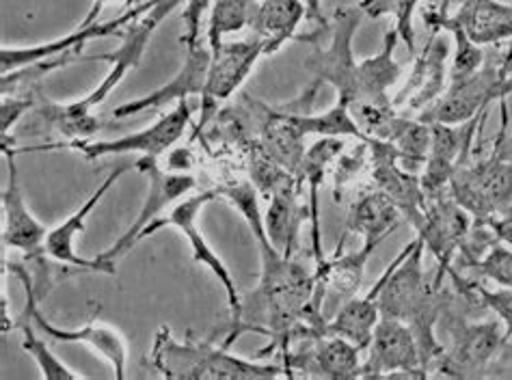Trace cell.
I'll list each match as a JSON object with an SVG mask.
<instances>
[{"label":"cell","instance_id":"obj_22","mask_svg":"<svg viewBox=\"0 0 512 380\" xmlns=\"http://www.w3.org/2000/svg\"><path fill=\"white\" fill-rule=\"evenodd\" d=\"M305 219L307 206L301 203V180L290 175L268 195V210L264 212L266 236L281 255H294Z\"/></svg>","mask_w":512,"mask_h":380},{"label":"cell","instance_id":"obj_21","mask_svg":"<svg viewBox=\"0 0 512 380\" xmlns=\"http://www.w3.org/2000/svg\"><path fill=\"white\" fill-rule=\"evenodd\" d=\"M450 57V48L439 37V31H430L428 42L417 54L413 63V72L394 102L396 111H417L422 113L426 106L439 100L443 93V78H446V61Z\"/></svg>","mask_w":512,"mask_h":380},{"label":"cell","instance_id":"obj_33","mask_svg":"<svg viewBox=\"0 0 512 380\" xmlns=\"http://www.w3.org/2000/svg\"><path fill=\"white\" fill-rule=\"evenodd\" d=\"M430 141H433V132H430L428 124L420 119H407L402 115L396 117L392 132L387 137V143L394 145L402 165L411 171L422 167L426 162Z\"/></svg>","mask_w":512,"mask_h":380},{"label":"cell","instance_id":"obj_10","mask_svg":"<svg viewBox=\"0 0 512 380\" xmlns=\"http://www.w3.org/2000/svg\"><path fill=\"white\" fill-rule=\"evenodd\" d=\"M191 115H193V106L188 104V100L178 102L175 108L163 117H158L152 126H147L139 132L126 134V137L119 139H100V141H67V143H57V145H37V147H26L22 152H46V149H76L78 154H83L87 160H98L106 156H124V154H143L150 158L163 156L165 152L178 143L184 132L191 124Z\"/></svg>","mask_w":512,"mask_h":380},{"label":"cell","instance_id":"obj_27","mask_svg":"<svg viewBox=\"0 0 512 380\" xmlns=\"http://www.w3.org/2000/svg\"><path fill=\"white\" fill-rule=\"evenodd\" d=\"M402 214L396 208V203L389 199L381 190H372V193L361 195L348 210L346 229L342 238L338 240V249L335 253H342L344 240L350 234H359L363 240L368 238H383L387 240L396 229L400 227Z\"/></svg>","mask_w":512,"mask_h":380},{"label":"cell","instance_id":"obj_42","mask_svg":"<svg viewBox=\"0 0 512 380\" xmlns=\"http://www.w3.org/2000/svg\"><path fill=\"white\" fill-rule=\"evenodd\" d=\"M487 225L491 227V232L495 234L497 240H502L508 247H512V212L504 216H495Z\"/></svg>","mask_w":512,"mask_h":380},{"label":"cell","instance_id":"obj_4","mask_svg":"<svg viewBox=\"0 0 512 380\" xmlns=\"http://www.w3.org/2000/svg\"><path fill=\"white\" fill-rule=\"evenodd\" d=\"M150 363L165 378L175 380H266L277 376H288L284 365L262 363L253 359H242L229 348L214 346L210 342L175 339L167 324L158 329L150 350Z\"/></svg>","mask_w":512,"mask_h":380},{"label":"cell","instance_id":"obj_3","mask_svg":"<svg viewBox=\"0 0 512 380\" xmlns=\"http://www.w3.org/2000/svg\"><path fill=\"white\" fill-rule=\"evenodd\" d=\"M424 253L426 247L420 238L400 251V262L379 294V309L381 318L407 324L420 348L424 370L430 372L443 352L437 327L452 294L435 281V275H426Z\"/></svg>","mask_w":512,"mask_h":380},{"label":"cell","instance_id":"obj_17","mask_svg":"<svg viewBox=\"0 0 512 380\" xmlns=\"http://www.w3.org/2000/svg\"><path fill=\"white\" fill-rule=\"evenodd\" d=\"M3 154L7 162V184L3 188V242L7 249H16L22 253L24 262L37 260V257L48 255L46 253V225L35 219L29 203L24 199L20 178H18V162L16 154L18 149L9 147L7 141H3Z\"/></svg>","mask_w":512,"mask_h":380},{"label":"cell","instance_id":"obj_37","mask_svg":"<svg viewBox=\"0 0 512 380\" xmlns=\"http://www.w3.org/2000/svg\"><path fill=\"white\" fill-rule=\"evenodd\" d=\"M420 0H359V11L363 16L379 20L383 16H392L396 22V33L407 44L409 52L415 54V29L413 16Z\"/></svg>","mask_w":512,"mask_h":380},{"label":"cell","instance_id":"obj_28","mask_svg":"<svg viewBox=\"0 0 512 380\" xmlns=\"http://www.w3.org/2000/svg\"><path fill=\"white\" fill-rule=\"evenodd\" d=\"M452 20L480 48L512 39V5L500 0H467L452 13Z\"/></svg>","mask_w":512,"mask_h":380},{"label":"cell","instance_id":"obj_5","mask_svg":"<svg viewBox=\"0 0 512 380\" xmlns=\"http://www.w3.org/2000/svg\"><path fill=\"white\" fill-rule=\"evenodd\" d=\"M500 115L493 152L478 160L467 158L450 182V195L484 225L512 212V121L506 100H500Z\"/></svg>","mask_w":512,"mask_h":380},{"label":"cell","instance_id":"obj_13","mask_svg":"<svg viewBox=\"0 0 512 380\" xmlns=\"http://www.w3.org/2000/svg\"><path fill=\"white\" fill-rule=\"evenodd\" d=\"M11 275H16L18 281L22 283V290H24V301L31 303L33 309V318L37 329L42 331L46 337L55 339V342H63V344H74V346H87L93 352H98L100 357H104L106 361L111 363V368L115 372V378L124 380L126 378V365H128V346H126V339L121 335L117 329L109 327V324H104L98 320V316H93L85 327H78V329H63L57 327V324H52L44 314H42V303H39V298L35 296L33 288H31V281L24 273V266L22 262H13L9 266Z\"/></svg>","mask_w":512,"mask_h":380},{"label":"cell","instance_id":"obj_36","mask_svg":"<svg viewBox=\"0 0 512 380\" xmlns=\"http://www.w3.org/2000/svg\"><path fill=\"white\" fill-rule=\"evenodd\" d=\"M456 294H461L467 303H474L478 307H487L495 311V316L500 318L506 329V337L512 339V288H500V290H487L476 279H463L458 275V270L452 268L450 273Z\"/></svg>","mask_w":512,"mask_h":380},{"label":"cell","instance_id":"obj_20","mask_svg":"<svg viewBox=\"0 0 512 380\" xmlns=\"http://www.w3.org/2000/svg\"><path fill=\"white\" fill-rule=\"evenodd\" d=\"M210 63H212V50H210L208 42H199L195 48L186 50V59L180 67V72L175 74L165 87L147 93L139 100H132V102L117 106L113 111V117L126 119V117L147 111V108H158V106H167L173 102H184L191 98V95H204Z\"/></svg>","mask_w":512,"mask_h":380},{"label":"cell","instance_id":"obj_2","mask_svg":"<svg viewBox=\"0 0 512 380\" xmlns=\"http://www.w3.org/2000/svg\"><path fill=\"white\" fill-rule=\"evenodd\" d=\"M180 3H184V0H156V5L150 11L126 26V31L121 33V46L115 52L80 57V61H106L111 65V70L102 78V83L89 95H85L83 100L59 104L39 95L37 106L33 108L35 124L57 132L59 137L67 141H83L96 137L102 130V124L93 115V108H98L109 98L111 91L126 78V74L141 63L143 52L147 44H150L152 35L165 22V18L171 16V11L180 7Z\"/></svg>","mask_w":512,"mask_h":380},{"label":"cell","instance_id":"obj_46","mask_svg":"<svg viewBox=\"0 0 512 380\" xmlns=\"http://www.w3.org/2000/svg\"><path fill=\"white\" fill-rule=\"evenodd\" d=\"M139 3H141V0H130V3H128V5H126V7H128V9H130V7H134V5H139Z\"/></svg>","mask_w":512,"mask_h":380},{"label":"cell","instance_id":"obj_26","mask_svg":"<svg viewBox=\"0 0 512 380\" xmlns=\"http://www.w3.org/2000/svg\"><path fill=\"white\" fill-rule=\"evenodd\" d=\"M344 139L322 137L305 152L303 165L299 171L301 184H307V219L312 227V253L314 262L320 266L327 260L325 249H322V234H320V186L327 178V169L333 165L335 158H340L344 152Z\"/></svg>","mask_w":512,"mask_h":380},{"label":"cell","instance_id":"obj_29","mask_svg":"<svg viewBox=\"0 0 512 380\" xmlns=\"http://www.w3.org/2000/svg\"><path fill=\"white\" fill-rule=\"evenodd\" d=\"M383 238H368L361 242V247L353 253L342 255L333 253L325 262L314 268L318 285L325 288V292L335 294L338 301H348L355 296L361 288L363 275H366V266L372 253L381 247Z\"/></svg>","mask_w":512,"mask_h":380},{"label":"cell","instance_id":"obj_25","mask_svg":"<svg viewBox=\"0 0 512 380\" xmlns=\"http://www.w3.org/2000/svg\"><path fill=\"white\" fill-rule=\"evenodd\" d=\"M400 262V253L394 257V262L385 268V273L374 283V288L366 296H350L348 301L335 311V316L327 322V333L340 335L355 344L359 350H368L376 324L381 320L379 309V294L385 281L394 273L396 264Z\"/></svg>","mask_w":512,"mask_h":380},{"label":"cell","instance_id":"obj_43","mask_svg":"<svg viewBox=\"0 0 512 380\" xmlns=\"http://www.w3.org/2000/svg\"><path fill=\"white\" fill-rule=\"evenodd\" d=\"M305 7H307V20L309 22L327 24L325 13H322V0H305Z\"/></svg>","mask_w":512,"mask_h":380},{"label":"cell","instance_id":"obj_7","mask_svg":"<svg viewBox=\"0 0 512 380\" xmlns=\"http://www.w3.org/2000/svg\"><path fill=\"white\" fill-rule=\"evenodd\" d=\"M450 335V346H443L435 363V372L446 378H480L487 374L491 361L506 344V329L497 320L471 322L454 309V296L443 309L441 322Z\"/></svg>","mask_w":512,"mask_h":380},{"label":"cell","instance_id":"obj_41","mask_svg":"<svg viewBox=\"0 0 512 380\" xmlns=\"http://www.w3.org/2000/svg\"><path fill=\"white\" fill-rule=\"evenodd\" d=\"M366 158H370V149L366 141H359V145L353 149V152L342 156L340 154V165L335 169V186H333V199L340 201L342 199V190L344 186L355 178L357 171L363 167Z\"/></svg>","mask_w":512,"mask_h":380},{"label":"cell","instance_id":"obj_31","mask_svg":"<svg viewBox=\"0 0 512 380\" xmlns=\"http://www.w3.org/2000/svg\"><path fill=\"white\" fill-rule=\"evenodd\" d=\"M13 324H16V329L22 333V350L37 363V368H39V372H42L44 378H48V380H74V378H78V374L67 368V365L55 355V352L48 348L46 339L37 335L39 329L35 324L33 309H31L29 301H24L20 316Z\"/></svg>","mask_w":512,"mask_h":380},{"label":"cell","instance_id":"obj_32","mask_svg":"<svg viewBox=\"0 0 512 380\" xmlns=\"http://www.w3.org/2000/svg\"><path fill=\"white\" fill-rule=\"evenodd\" d=\"M260 3L262 0H212L206 35L208 46L217 48L223 44L225 35L238 33L251 26Z\"/></svg>","mask_w":512,"mask_h":380},{"label":"cell","instance_id":"obj_14","mask_svg":"<svg viewBox=\"0 0 512 380\" xmlns=\"http://www.w3.org/2000/svg\"><path fill=\"white\" fill-rule=\"evenodd\" d=\"M487 115L489 108L478 117L465 121V124H430L433 141H430V152L420 175L426 201L450 195L454 173L474 152L476 132H480L484 126Z\"/></svg>","mask_w":512,"mask_h":380},{"label":"cell","instance_id":"obj_11","mask_svg":"<svg viewBox=\"0 0 512 380\" xmlns=\"http://www.w3.org/2000/svg\"><path fill=\"white\" fill-rule=\"evenodd\" d=\"M217 199H219L217 190L212 188V190H204V193H197V195H191V197L178 201L167 216H163V219L156 221L150 227L147 236H154L160 232V229H167V227L175 229V232H180L184 236V240L188 242V247H191V251H193V260L197 264H204L214 275V279L223 285L229 314H232V318H236L240 311V305H242V296L238 292L236 279L232 277V273H229V268L225 266L219 253L210 247V242L206 240L204 232L199 229L201 210H204L208 203L217 201Z\"/></svg>","mask_w":512,"mask_h":380},{"label":"cell","instance_id":"obj_23","mask_svg":"<svg viewBox=\"0 0 512 380\" xmlns=\"http://www.w3.org/2000/svg\"><path fill=\"white\" fill-rule=\"evenodd\" d=\"M294 113L288 106H268L264 102L258 143L279 167L299 178L305 158V134L296 124Z\"/></svg>","mask_w":512,"mask_h":380},{"label":"cell","instance_id":"obj_30","mask_svg":"<svg viewBox=\"0 0 512 380\" xmlns=\"http://www.w3.org/2000/svg\"><path fill=\"white\" fill-rule=\"evenodd\" d=\"M303 20H307L305 0H262L251 31L253 35L266 39V54H275L290 39H296V31H299Z\"/></svg>","mask_w":512,"mask_h":380},{"label":"cell","instance_id":"obj_40","mask_svg":"<svg viewBox=\"0 0 512 380\" xmlns=\"http://www.w3.org/2000/svg\"><path fill=\"white\" fill-rule=\"evenodd\" d=\"M212 7V0H184V13H182V37L180 44L184 50H191L201 42V18Z\"/></svg>","mask_w":512,"mask_h":380},{"label":"cell","instance_id":"obj_15","mask_svg":"<svg viewBox=\"0 0 512 380\" xmlns=\"http://www.w3.org/2000/svg\"><path fill=\"white\" fill-rule=\"evenodd\" d=\"M370 165H372V182L376 190H381L396 203L402 219L409 221L420 232L426 219V195L422 188V178L415 171L407 169L400 162L398 152L392 143L381 139H368Z\"/></svg>","mask_w":512,"mask_h":380},{"label":"cell","instance_id":"obj_8","mask_svg":"<svg viewBox=\"0 0 512 380\" xmlns=\"http://www.w3.org/2000/svg\"><path fill=\"white\" fill-rule=\"evenodd\" d=\"M512 95V76L502 72V57H484L476 72L461 78H452L450 87L439 95L415 119L424 124H465L478 117L493 102L506 100Z\"/></svg>","mask_w":512,"mask_h":380},{"label":"cell","instance_id":"obj_16","mask_svg":"<svg viewBox=\"0 0 512 380\" xmlns=\"http://www.w3.org/2000/svg\"><path fill=\"white\" fill-rule=\"evenodd\" d=\"M471 227H474V216L452 195L428 201L426 219L420 232H417V238L424 242L426 251L435 257V281L439 285H443V279L450 277L456 255L461 251Z\"/></svg>","mask_w":512,"mask_h":380},{"label":"cell","instance_id":"obj_45","mask_svg":"<svg viewBox=\"0 0 512 380\" xmlns=\"http://www.w3.org/2000/svg\"><path fill=\"white\" fill-rule=\"evenodd\" d=\"M463 3H467V0H439V5H437L435 11H439V13H452L454 7L458 9Z\"/></svg>","mask_w":512,"mask_h":380},{"label":"cell","instance_id":"obj_44","mask_svg":"<svg viewBox=\"0 0 512 380\" xmlns=\"http://www.w3.org/2000/svg\"><path fill=\"white\" fill-rule=\"evenodd\" d=\"M502 72L506 76H512V39H510L508 48L502 52Z\"/></svg>","mask_w":512,"mask_h":380},{"label":"cell","instance_id":"obj_9","mask_svg":"<svg viewBox=\"0 0 512 380\" xmlns=\"http://www.w3.org/2000/svg\"><path fill=\"white\" fill-rule=\"evenodd\" d=\"M134 169H137L143 178L147 180V195L143 206L137 214V219L132 221V225L121 234L113 247L102 251L100 257L102 262L111 264L117 268V262L121 257L128 255L141 240L147 238V232L150 227L163 219V214L167 208L175 206V203L182 201L188 193H193L197 188V180L191 173H175V171H165L160 167L158 158L143 156L137 162H134Z\"/></svg>","mask_w":512,"mask_h":380},{"label":"cell","instance_id":"obj_38","mask_svg":"<svg viewBox=\"0 0 512 380\" xmlns=\"http://www.w3.org/2000/svg\"><path fill=\"white\" fill-rule=\"evenodd\" d=\"M461 270L495 281L500 288H512V247L502 240H495L478 260L465 264Z\"/></svg>","mask_w":512,"mask_h":380},{"label":"cell","instance_id":"obj_24","mask_svg":"<svg viewBox=\"0 0 512 380\" xmlns=\"http://www.w3.org/2000/svg\"><path fill=\"white\" fill-rule=\"evenodd\" d=\"M400 42V37L394 31H387L383 39L381 52L374 57H368L357 63L355 74V87L350 104H370V106H394L389 98V89H392L402 74V65L394 59V50Z\"/></svg>","mask_w":512,"mask_h":380},{"label":"cell","instance_id":"obj_6","mask_svg":"<svg viewBox=\"0 0 512 380\" xmlns=\"http://www.w3.org/2000/svg\"><path fill=\"white\" fill-rule=\"evenodd\" d=\"M361 24L359 7H340L335 9L329 29V44L322 46L316 42V37H299L301 42H316L314 50L305 59V67L312 72V83L301 93V98L290 106L312 104L316 93L322 85H329L338 93V102L348 104L353 98L355 74H357V59L353 52V39Z\"/></svg>","mask_w":512,"mask_h":380},{"label":"cell","instance_id":"obj_1","mask_svg":"<svg viewBox=\"0 0 512 380\" xmlns=\"http://www.w3.org/2000/svg\"><path fill=\"white\" fill-rule=\"evenodd\" d=\"M247 221L251 236L260 251V283L242 298L238 316L232 318L223 346L229 348L245 333H258L268 339L260 357L279 350L286 355L296 329L305 318H320L325 305V288H320L316 273H309L294 257L281 255L266 236L264 212L258 203V188L251 182H232L214 188Z\"/></svg>","mask_w":512,"mask_h":380},{"label":"cell","instance_id":"obj_35","mask_svg":"<svg viewBox=\"0 0 512 380\" xmlns=\"http://www.w3.org/2000/svg\"><path fill=\"white\" fill-rule=\"evenodd\" d=\"M424 24L430 26V31H446L454 37L456 52L452 63V78H461L471 72H476L484 63V52L478 44L471 42L467 33L452 20V13H439V11H426Z\"/></svg>","mask_w":512,"mask_h":380},{"label":"cell","instance_id":"obj_18","mask_svg":"<svg viewBox=\"0 0 512 380\" xmlns=\"http://www.w3.org/2000/svg\"><path fill=\"white\" fill-rule=\"evenodd\" d=\"M134 169V162L132 165H121L117 169H113L106 178L102 180V184L96 188V193L89 195L87 201L80 206L74 214L67 216L63 223H59L57 227L48 229V236H46V253L52 257L55 262L67 264V266H74L80 270H87V273H96V275H117V268L102 262L100 257H83L78 255L76 251V240L78 236H83L85 232V225L87 219L91 216V212L96 210L102 199L109 195V190H113V186L121 180V175L126 171Z\"/></svg>","mask_w":512,"mask_h":380},{"label":"cell","instance_id":"obj_39","mask_svg":"<svg viewBox=\"0 0 512 380\" xmlns=\"http://www.w3.org/2000/svg\"><path fill=\"white\" fill-rule=\"evenodd\" d=\"M39 91L33 93H20V95H3V102H0V130H3V137H9V130L20 124L24 115L33 113L37 106Z\"/></svg>","mask_w":512,"mask_h":380},{"label":"cell","instance_id":"obj_19","mask_svg":"<svg viewBox=\"0 0 512 380\" xmlns=\"http://www.w3.org/2000/svg\"><path fill=\"white\" fill-rule=\"evenodd\" d=\"M366 352L368 359L361 365V378L389 374H409L415 378L428 376L415 335L400 320L381 318Z\"/></svg>","mask_w":512,"mask_h":380},{"label":"cell","instance_id":"obj_12","mask_svg":"<svg viewBox=\"0 0 512 380\" xmlns=\"http://www.w3.org/2000/svg\"><path fill=\"white\" fill-rule=\"evenodd\" d=\"M212 50L206 91L201 95V117L197 130H204L219 113V102H225L242 87L253 72L255 63L268 57L266 39L253 35L242 42H223Z\"/></svg>","mask_w":512,"mask_h":380},{"label":"cell","instance_id":"obj_34","mask_svg":"<svg viewBox=\"0 0 512 380\" xmlns=\"http://www.w3.org/2000/svg\"><path fill=\"white\" fill-rule=\"evenodd\" d=\"M296 124L303 130L305 137H333V139H357L368 141L357 126V121L350 115V108L344 102H335L327 113L320 115H307V113H294Z\"/></svg>","mask_w":512,"mask_h":380}]
</instances>
